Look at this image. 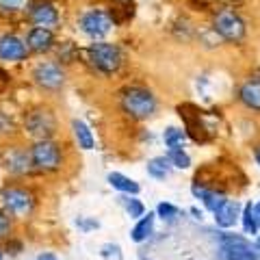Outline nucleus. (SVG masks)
I'll list each match as a JSON object with an SVG mask.
<instances>
[{
	"label": "nucleus",
	"mask_w": 260,
	"mask_h": 260,
	"mask_svg": "<svg viewBox=\"0 0 260 260\" xmlns=\"http://www.w3.org/2000/svg\"><path fill=\"white\" fill-rule=\"evenodd\" d=\"M26 46H28L30 52H37V54H44L48 50H52L54 32L50 28H42V26L30 28L28 35H26Z\"/></svg>",
	"instance_id": "obj_14"
},
{
	"label": "nucleus",
	"mask_w": 260,
	"mask_h": 260,
	"mask_svg": "<svg viewBox=\"0 0 260 260\" xmlns=\"http://www.w3.org/2000/svg\"><path fill=\"white\" fill-rule=\"evenodd\" d=\"M254 160H256V165H260V145L254 150Z\"/></svg>",
	"instance_id": "obj_34"
},
{
	"label": "nucleus",
	"mask_w": 260,
	"mask_h": 260,
	"mask_svg": "<svg viewBox=\"0 0 260 260\" xmlns=\"http://www.w3.org/2000/svg\"><path fill=\"white\" fill-rule=\"evenodd\" d=\"M37 193L32 186L24 184L22 180H11L5 186H0V206L9 213L15 221L32 217L37 210Z\"/></svg>",
	"instance_id": "obj_2"
},
{
	"label": "nucleus",
	"mask_w": 260,
	"mask_h": 260,
	"mask_svg": "<svg viewBox=\"0 0 260 260\" xmlns=\"http://www.w3.org/2000/svg\"><path fill=\"white\" fill-rule=\"evenodd\" d=\"M154 213H156V219H162V221H176L178 215H180V208L172 202H160Z\"/></svg>",
	"instance_id": "obj_27"
},
{
	"label": "nucleus",
	"mask_w": 260,
	"mask_h": 260,
	"mask_svg": "<svg viewBox=\"0 0 260 260\" xmlns=\"http://www.w3.org/2000/svg\"><path fill=\"white\" fill-rule=\"evenodd\" d=\"M30 160L35 174L42 176H56L68 165V148H63L61 141L52 139H37L28 145Z\"/></svg>",
	"instance_id": "obj_1"
},
{
	"label": "nucleus",
	"mask_w": 260,
	"mask_h": 260,
	"mask_svg": "<svg viewBox=\"0 0 260 260\" xmlns=\"http://www.w3.org/2000/svg\"><path fill=\"white\" fill-rule=\"evenodd\" d=\"M241 225H243V232H245L247 237H258L260 223H258V217L254 213V204H251V202H247L241 210Z\"/></svg>",
	"instance_id": "obj_21"
},
{
	"label": "nucleus",
	"mask_w": 260,
	"mask_h": 260,
	"mask_svg": "<svg viewBox=\"0 0 260 260\" xmlns=\"http://www.w3.org/2000/svg\"><path fill=\"white\" fill-rule=\"evenodd\" d=\"M221 249L225 260H258L256 247L243 237H234V234H221Z\"/></svg>",
	"instance_id": "obj_9"
},
{
	"label": "nucleus",
	"mask_w": 260,
	"mask_h": 260,
	"mask_svg": "<svg viewBox=\"0 0 260 260\" xmlns=\"http://www.w3.org/2000/svg\"><path fill=\"white\" fill-rule=\"evenodd\" d=\"M32 80H35L37 87L46 89V91H59L65 85V72L59 63L44 61L32 70Z\"/></svg>",
	"instance_id": "obj_8"
},
{
	"label": "nucleus",
	"mask_w": 260,
	"mask_h": 260,
	"mask_svg": "<svg viewBox=\"0 0 260 260\" xmlns=\"http://www.w3.org/2000/svg\"><path fill=\"white\" fill-rule=\"evenodd\" d=\"M0 165L13 180H24L35 174L32 169V160H30V150L28 145H7L0 150Z\"/></svg>",
	"instance_id": "obj_4"
},
{
	"label": "nucleus",
	"mask_w": 260,
	"mask_h": 260,
	"mask_svg": "<svg viewBox=\"0 0 260 260\" xmlns=\"http://www.w3.org/2000/svg\"><path fill=\"white\" fill-rule=\"evenodd\" d=\"M76 228L80 232H91V230H98V228H100V221H98V219H93V217H78L76 219Z\"/></svg>",
	"instance_id": "obj_30"
},
{
	"label": "nucleus",
	"mask_w": 260,
	"mask_h": 260,
	"mask_svg": "<svg viewBox=\"0 0 260 260\" xmlns=\"http://www.w3.org/2000/svg\"><path fill=\"white\" fill-rule=\"evenodd\" d=\"M154 223H156V213H145L143 217H139L133 225V230H130V241L137 243V245L150 241L154 234Z\"/></svg>",
	"instance_id": "obj_17"
},
{
	"label": "nucleus",
	"mask_w": 260,
	"mask_h": 260,
	"mask_svg": "<svg viewBox=\"0 0 260 260\" xmlns=\"http://www.w3.org/2000/svg\"><path fill=\"white\" fill-rule=\"evenodd\" d=\"M191 215H193L195 219H200V221H202V217H204V213H202V210H198V208H191Z\"/></svg>",
	"instance_id": "obj_33"
},
{
	"label": "nucleus",
	"mask_w": 260,
	"mask_h": 260,
	"mask_svg": "<svg viewBox=\"0 0 260 260\" xmlns=\"http://www.w3.org/2000/svg\"><path fill=\"white\" fill-rule=\"evenodd\" d=\"M119 109L126 117L135 121H145L154 117V113L158 109L156 95L145 87H128L119 95Z\"/></svg>",
	"instance_id": "obj_3"
},
{
	"label": "nucleus",
	"mask_w": 260,
	"mask_h": 260,
	"mask_svg": "<svg viewBox=\"0 0 260 260\" xmlns=\"http://www.w3.org/2000/svg\"><path fill=\"white\" fill-rule=\"evenodd\" d=\"M239 100L243 102L245 109L260 113V80H247L239 89Z\"/></svg>",
	"instance_id": "obj_19"
},
{
	"label": "nucleus",
	"mask_w": 260,
	"mask_h": 260,
	"mask_svg": "<svg viewBox=\"0 0 260 260\" xmlns=\"http://www.w3.org/2000/svg\"><path fill=\"white\" fill-rule=\"evenodd\" d=\"M72 137H74V143H76L78 150H83V152L95 150V137H93V130L89 128L87 121L72 119Z\"/></svg>",
	"instance_id": "obj_16"
},
{
	"label": "nucleus",
	"mask_w": 260,
	"mask_h": 260,
	"mask_svg": "<svg viewBox=\"0 0 260 260\" xmlns=\"http://www.w3.org/2000/svg\"><path fill=\"white\" fill-rule=\"evenodd\" d=\"M13 232H15V219L0 206V243L9 241L13 237Z\"/></svg>",
	"instance_id": "obj_26"
},
{
	"label": "nucleus",
	"mask_w": 260,
	"mask_h": 260,
	"mask_svg": "<svg viewBox=\"0 0 260 260\" xmlns=\"http://www.w3.org/2000/svg\"><path fill=\"white\" fill-rule=\"evenodd\" d=\"M165 156L169 158L174 169H189L191 167V156L184 150V145H176V148H167Z\"/></svg>",
	"instance_id": "obj_22"
},
{
	"label": "nucleus",
	"mask_w": 260,
	"mask_h": 260,
	"mask_svg": "<svg viewBox=\"0 0 260 260\" xmlns=\"http://www.w3.org/2000/svg\"><path fill=\"white\" fill-rule=\"evenodd\" d=\"M30 7V0H0V11L5 13H20Z\"/></svg>",
	"instance_id": "obj_28"
},
{
	"label": "nucleus",
	"mask_w": 260,
	"mask_h": 260,
	"mask_svg": "<svg viewBox=\"0 0 260 260\" xmlns=\"http://www.w3.org/2000/svg\"><path fill=\"white\" fill-rule=\"evenodd\" d=\"M184 141H186V130H184V128L169 126V128H165V133H162V143H165L167 148L184 145Z\"/></svg>",
	"instance_id": "obj_25"
},
{
	"label": "nucleus",
	"mask_w": 260,
	"mask_h": 260,
	"mask_svg": "<svg viewBox=\"0 0 260 260\" xmlns=\"http://www.w3.org/2000/svg\"><path fill=\"white\" fill-rule=\"evenodd\" d=\"M111 26H113V18L104 11H87L83 18H80V30H83L87 37H91L93 42L107 37Z\"/></svg>",
	"instance_id": "obj_10"
},
{
	"label": "nucleus",
	"mask_w": 260,
	"mask_h": 260,
	"mask_svg": "<svg viewBox=\"0 0 260 260\" xmlns=\"http://www.w3.org/2000/svg\"><path fill=\"white\" fill-rule=\"evenodd\" d=\"M100 256L102 260H124V251L117 243H104L100 247Z\"/></svg>",
	"instance_id": "obj_29"
},
{
	"label": "nucleus",
	"mask_w": 260,
	"mask_h": 260,
	"mask_svg": "<svg viewBox=\"0 0 260 260\" xmlns=\"http://www.w3.org/2000/svg\"><path fill=\"white\" fill-rule=\"evenodd\" d=\"M30 22L35 24V26H42V28H54L56 24H59V11L54 9V5L50 3H42L37 7H32L30 11Z\"/></svg>",
	"instance_id": "obj_15"
},
{
	"label": "nucleus",
	"mask_w": 260,
	"mask_h": 260,
	"mask_svg": "<svg viewBox=\"0 0 260 260\" xmlns=\"http://www.w3.org/2000/svg\"><path fill=\"white\" fill-rule=\"evenodd\" d=\"M213 28L221 39L232 42V44H237V42H241V39L245 37V22H243L239 15L234 11H230V9H223V11H219L215 15Z\"/></svg>",
	"instance_id": "obj_7"
},
{
	"label": "nucleus",
	"mask_w": 260,
	"mask_h": 260,
	"mask_svg": "<svg viewBox=\"0 0 260 260\" xmlns=\"http://www.w3.org/2000/svg\"><path fill=\"white\" fill-rule=\"evenodd\" d=\"M28 46L24 39H20L18 35H7L0 37V61H9V63H18V61H24L28 56Z\"/></svg>",
	"instance_id": "obj_12"
},
{
	"label": "nucleus",
	"mask_w": 260,
	"mask_h": 260,
	"mask_svg": "<svg viewBox=\"0 0 260 260\" xmlns=\"http://www.w3.org/2000/svg\"><path fill=\"white\" fill-rule=\"evenodd\" d=\"M178 115L184 119V130H186V137H189V139H193L195 143H208L210 141V133L200 117V111L195 107H193V115L189 113V107H186V104L184 107H178Z\"/></svg>",
	"instance_id": "obj_11"
},
{
	"label": "nucleus",
	"mask_w": 260,
	"mask_h": 260,
	"mask_svg": "<svg viewBox=\"0 0 260 260\" xmlns=\"http://www.w3.org/2000/svg\"><path fill=\"white\" fill-rule=\"evenodd\" d=\"M241 210H243V206L239 200H225L213 213V221L217 228H221V230H230V228H234L241 221Z\"/></svg>",
	"instance_id": "obj_13"
},
{
	"label": "nucleus",
	"mask_w": 260,
	"mask_h": 260,
	"mask_svg": "<svg viewBox=\"0 0 260 260\" xmlns=\"http://www.w3.org/2000/svg\"><path fill=\"white\" fill-rule=\"evenodd\" d=\"M35 260H61L56 254H52V251H42V254H37Z\"/></svg>",
	"instance_id": "obj_32"
},
{
	"label": "nucleus",
	"mask_w": 260,
	"mask_h": 260,
	"mask_svg": "<svg viewBox=\"0 0 260 260\" xmlns=\"http://www.w3.org/2000/svg\"><path fill=\"white\" fill-rule=\"evenodd\" d=\"M24 249V243L22 241H15V237H11L9 241H5V254L9 256H20Z\"/></svg>",
	"instance_id": "obj_31"
},
{
	"label": "nucleus",
	"mask_w": 260,
	"mask_h": 260,
	"mask_svg": "<svg viewBox=\"0 0 260 260\" xmlns=\"http://www.w3.org/2000/svg\"><path fill=\"white\" fill-rule=\"evenodd\" d=\"M87 56H89V63L98 72H102V74H115L121 68V63H124V56H121L119 48L115 44L100 42V39L87 48Z\"/></svg>",
	"instance_id": "obj_6"
},
{
	"label": "nucleus",
	"mask_w": 260,
	"mask_h": 260,
	"mask_svg": "<svg viewBox=\"0 0 260 260\" xmlns=\"http://www.w3.org/2000/svg\"><path fill=\"white\" fill-rule=\"evenodd\" d=\"M254 247L256 251H260V237H254Z\"/></svg>",
	"instance_id": "obj_36"
},
{
	"label": "nucleus",
	"mask_w": 260,
	"mask_h": 260,
	"mask_svg": "<svg viewBox=\"0 0 260 260\" xmlns=\"http://www.w3.org/2000/svg\"><path fill=\"white\" fill-rule=\"evenodd\" d=\"M254 213H256V217H258V223H260V202H256V204H254Z\"/></svg>",
	"instance_id": "obj_35"
},
{
	"label": "nucleus",
	"mask_w": 260,
	"mask_h": 260,
	"mask_svg": "<svg viewBox=\"0 0 260 260\" xmlns=\"http://www.w3.org/2000/svg\"><path fill=\"white\" fill-rule=\"evenodd\" d=\"M107 182L111 189H115L119 191L121 195H139L141 193V184L133 180V178H128L126 174H121V172H111L107 176Z\"/></svg>",
	"instance_id": "obj_18"
},
{
	"label": "nucleus",
	"mask_w": 260,
	"mask_h": 260,
	"mask_svg": "<svg viewBox=\"0 0 260 260\" xmlns=\"http://www.w3.org/2000/svg\"><path fill=\"white\" fill-rule=\"evenodd\" d=\"M24 133H26L32 141L52 139V137L59 133V121H56V115L46 107L30 109L26 115H24Z\"/></svg>",
	"instance_id": "obj_5"
},
{
	"label": "nucleus",
	"mask_w": 260,
	"mask_h": 260,
	"mask_svg": "<svg viewBox=\"0 0 260 260\" xmlns=\"http://www.w3.org/2000/svg\"><path fill=\"white\" fill-rule=\"evenodd\" d=\"M228 200V195L223 193V191H217V189H208L206 186V191H204V195H202V204H204V208L206 210H210V213H215V210L223 204V202Z\"/></svg>",
	"instance_id": "obj_24"
},
{
	"label": "nucleus",
	"mask_w": 260,
	"mask_h": 260,
	"mask_svg": "<svg viewBox=\"0 0 260 260\" xmlns=\"http://www.w3.org/2000/svg\"><path fill=\"white\" fill-rule=\"evenodd\" d=\"M145 169H148V176L154 178V180H167L174 167L167 156H154L148 160V167Z\"/></svg>",
	"instance_id": "obj_20"
},
{
	"label": "nucleus",
	"mask_w": 260,
	"mask_h": 260,
	"mask_svg": "<svg viewBox=\"0 0 260 260\" xmlns=\"http://www.w3.org/2000/svg\"><path fill=\"white\" fill-rule=\"evenodd\" d=\"M0 260H5V249H0Z\"/></svg>",
	"instance_id": "obj_37"
},
{
	"label": "nucleus",
	"mask_w": 260,
	"mask_h": 260,
	"mask_svg": "<svg viewBox=\"0 0 260 260\" xmlns=\"http://www.w3.org/2000/svg\"><path fill=\"white\" fill-rule=\"evenodd\" d=\"M121 204H124L126 215L130 219H135V221L145 215V204L139 198H137V195H124V198H121Z\"/></svg>",
	"instance_id": "obj_23"
}]
</instances>
